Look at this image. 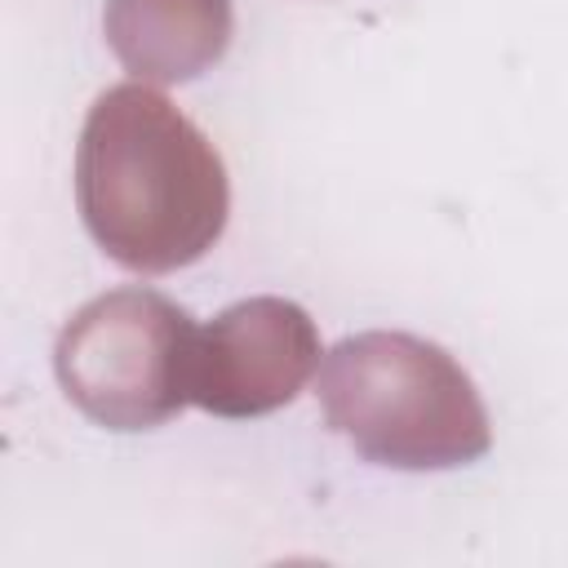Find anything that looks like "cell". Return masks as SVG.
<instances>
[{
    "mask_svg": "<svg viewBox=\"0 0 568 568\" xmlns=\"http://www.w3.org/2000/svg\"><path fill=\"white\" fill-rule=\"evenodd\" d=\"M75 204L111 262L164 275L200 262L222 240L231 182L217 146L191 115L155 84L124 80L102 89L84 115Z\"/></svg>",
    "mask_w": 568,
    "mask_h": 568,
    "instance_id": "cell-1",
    "label": "cell"
},
{
    "mask_svg": "<svg viewBox=\"0 0 568 568\" xmlns=\"http://www.w3.org/2000/svg\"><path fill=\"white\" fill-rule=\"evenodd\" d=\"M324 422L373 466L453 470L493 444L470 373L439 346L399 328L342 337L320 364Z\"/></svg>",
    "mask_w": 568,
    "mask_h": 568,
    "instance_id": "cell-2",
    "label": "cell"
},
{
    "mask_svg": "<svg viewBox=\"0 0 568 568\" xmlns=\"http://www.w3.org/2000/svg\"><path fill=\"white\" fill-rule=\"evenodd\" d=\"M191 315L142 284L84 302L58 333L53 368L67 399L106 430H155L191 404Z\"/></svg>",
    "mask_w": 568,
    "mask_h": 568,
    "instance_id": "cell-3",
    "label": "cell"
},
{
    "mask_svg": "<svg viewBox=\"0 0 568 568\" xmlns=\"http://www.w3.org/2000/svg\"><path fill=\"white\" fill-rule=\"evenodd\" d=\"M315 368V320L288 297H244L195 328L191 404L213 417H262L293 404Z\"/></svg>",
    "mask_w": 568,
    "mask_h": 568,
    "instance_id": "cell-4",
    "label": "cell"
},
{
    "mask_svg": "<svg viewBox=\"0 0 568 568\" xmlns=\"http://www.w3.org/2000/svg\"><path fill=\"white\" fill-rule=\"evenodd\" d=\"M231 0H106L102 36L142 84H186L231 49Z\"/></svg>",
    "mask_w": 568,
    "mask_h": 568,
    "instance_id": "cell-5",
    "label": "cell"
}]
</instances>
